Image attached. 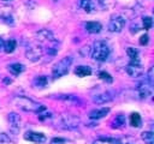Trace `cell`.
<instances>
[{"label": "cell", "mask_w": 154, "mask_h": 144, "mask_svg": "<svg viewBox=\"0 0 154 144\" xmlns=\"http://www.w3.org/2000/svg\"><path fill=\"white\" fill-rule=\"evenodd\" d=\"M12 103H13V106H16L17 108H19L24 112H35V113H37L45 107L43 104H40V103H37V102H35L31 98H28L25 96L13 97Z\"/></svg>", "instance_id": "obj_1"}, {"label": "cell", "mask_w": 154, "mask_h": 144, "mask_svg": "<svg viewBox=\"0 0 154 144\" xmlns=\"http://www.w3.org/2000/svg\"><path fill=\"white\" fill-rule=\"evenodd\" d=\"M109 55V47L105 41H95L91 48V56L96 61H105Z\"/></svg>", "instance_id": "obj_2"}, {"label": "cell", "mask_w": 154, "mask_h": 144, "mask_svg": "<svg viewBox=\"0 0 154 144\" xmlns=\"http://www.w3.org/2000/svg\"><path fill=\"white\" fill-rule=\"evenodd\" d=\"M72 64V58L71 56H65L63 59H60L54 66H53V70H52V76L54 79L57 78H60L63 76H65L67 72H69V68Z\"/></svg>", "instance_id": "obj_3"}, {"label": "cell", "mask_w": 154, "mask_h": 144, "mask_svg": "<svg viewBox=\"0 0 154 144\" xmlns=\"http://www.w3.org/2000/svg\"><path fill=\"white\" fill-rule=\"evenodd\" d=\"M126 73L130 77H140L143 73V67L140 62V59L136 60H130V62L126 66Z\"/></svg>", "instance_id": "obj_4"}, {"label": "cell", "mask_w": 154, "mask_h": 144, "mask_svg": "<svg viewBox=\"0 0 154 144\" xmlns=\"http://www.w3.org/2000/svg\"><path fill=\"white\" fill-rule=\"evenodd\" d=\"M125 26V18L122 16L113 17L108 23V30L111 32H120Z\"/></svg>", "instance_id": "obj_5"}, {"label": "cell", "mask_w": 154, "mask_h": 144, "mask_svg": "<svg viewBox=\"0 0 154 144\" xmlns=\"http://www.w3.org/2000/svg\"><path fill=\"white\" fill-rule=\"evenodd\" d=\"M137 91H138L140 97L146 100V98L150 97V96H152V94H153V84H152V83H149V82L144 78V80H143V82H141V83L138 84Z\"/></svg>", "instance_id": "obj_6"}, {"label": "cell", "mask_w": 154, "mask_h": 144, "mask_svg": "<svg viewBox=\"0 0 154 144\" xmlns=\"http://www.w3.org/2000/svg\"><path fill=\"white\" fill-rule=\"evenodd\" d=\"M60 121L61 124L64 125L65 128H76L79 126V118H77L76 115H72V114H64L61 115L60 118Z\"/></svg>", "instance_id": "obj_7"}, {"label": "cell", "mask_w": 154, "mask_h": 144, "mask_svg": "<svg viewBox=\"0 0 154 144\" xmlns=\"http://www.w3.org/2000/svg\"><path fill=\"white\" fill-rule=\"evenodd\" d=\"M24 139L29 140V142H32V143H36V144H42L46 142V136L41 132H35V131H28L25 132L24 134Z\"/></svg>", "instance_id": "obj_8"}, {"label": "cell", "mask_w": 154, "mask_h": 144, "mask_svg": "<svg viewBox=\"0 0 154 144\" xmlns=\"http://www.w3.org/2000/svg\"><path fill=\"white\" fill-rule=\"evenodd\" d=\"M8 124H10V127L12 131L14 132H18L22 127V119L18 114L16 113H10L8 114Z\"/></svg>", "instance_id": "obj_9"}, {"label": "cell", "mask_w": 154, "mask_h": 144, "mask_svg": "<svg viewBox=\"0 0 154 144\" xmlns=\"http://www.w3.org/2000/svg\"><path fill=\"white\" fill-rule=\"evenodd\" d=\"M25 55H26V58H28L29 60H31V61H37V60H40L41 56H42V49H41L40 47H37V46L30 47V48L26 49Z\"/></svg>", "instance_id": "obj_10"}, {"label": "cell", "mask_w": 154, "mask_h": 144, "mask_svg": "<svg viewBox=\"0 0 154 144\" xmlns=\"http://www.w3.org/2000/svg\"><path fill=\"white\" fill-rule=\"evenodd\" d=\"M113 98L112 94L108 92V91H105V92H101V94H97L93 97V102L96 103V104H103L106 102H109Z\"/></svg>", "instance_id": "obj_11"}, {"label": "cell", "mask_w": 154, "mask_h": 144, "mask_svg": "<svg viewBox=\"0 0 154 144\" xmlns=\"http://www.w3.org/2000/svg\"><path fill=\"white\" fill-rule=\"evenodd\" d=\"M109 113V108L108 107H103V108H97V109H94L89 113V118L91 120H97V119H101L103 116H106L107 114Z\"/></svg>", "instance_id": "obj_12"}, {"label": "cell", "mask_w": 154, "mask_h": 144, "mask_svg": "<svg viewBox=\"0 0 154 144\" xmlns=\"http://www.w3.org/2000/svg\"><path fill=\"white\" fill-rule=\"evenodd\" d=\"M84 28L89 34H97L101 31L102 25L99 22H87L84 24Z\"/></svg>", "instance_id": "obj_13"}, {"label": "cell", "mask_w": 154, "mask_h": 144, "mask_svg": "<svg viewBox=\"0 0 154 144\" xmlns=\"http://www.w3.org/2000/svg\"><path fill=\"white\" fill-rule=\"evenodd\" d=\"M79 6L87 13H91V12H94L96 10V5H95L94 0H81L79 1Z\"/></svg>", "instance_id": "obj_14"}, {"label": "cell", "mask_w": 154, "mask_h": 144, "mask_svg": "<svg viewBox=\"0 0 154 144\" xmlns=\"http://www.w3.org/2000/svg\"><path fill=\"white\" fill-rule=\"evenodd\" d=\"M75 74L77 76V77H81V78H83V77H87V76H90L91 74V70H90V67H88V66H77L76 68H75Z\"/></svg>", "instance_id": "obj_15"}, {"label": "cell", "mask_w": 154, "mask_h": 144, "mask_svg": "<svg viewBox=\"0 0 154 144\" xmlns=\"http://www.w3.org/2000/svg\"><path fill=\"white\" fill-rule=\"evenodd\" d=\"M125 122H126L125 116H124L123 114H118V115L112 120V127H113V128H122V127L125 126Z\"/></svg>", "instance_id": "obj_16"}, {"label": "cell", "mask_w": 154, "mask_h": 144, "mask_svg": "<svg viewBox=\"0 0 154 144\" xmlns=\"http://www.w3.org/2000/svg\"><path fill=\"white\" fill-rule=\"evenodd\" d=\"M8 71L14 74V76H18L19 73H22L24 71V65L23 64H19V62H14V64H11L8 65Z\"/></svg>", "instance_id": "obj_17"}, {"label": "cell", "mask_w": 154, "mask_h": 144, "mask_svg": "<svg viewBox=\"0 0 154 144\" xmlns=\"http://www.w3.org/2000/svg\"><path fill=\"white\" fill-rule=\"evenodd\" d=\"M47 84H48V79L46 76H38L34 79V85L38 89H43Z\"/></svg>", "instance_id": "obj_18"}, {"label": "cell", "mask_w": 154, "mask_h": 144, "mask_svg": "<svg viewBox=\"0 0 154 144\" xmlns=\"http://www.w3.org/2000/svg\"><path fill=\"white\" fill-rule=\"evenodd\" d=\"M141 122H142V120H141V116L138 113H132L130 115V125L132 127H140Z\"/></svg>", "instance_id": "obj_19"}, {"label": "cell", "mask_w": 154, "mask_h": 144, "mask_svg": "<svg viewBox=\"0 0 154 144\" xmlns=\"http://www.w3.org/2000/svg\"><path fill=\"white\" fill-rule=\"evenodd\" d=\"M16 46H17L16 40L11 38V40H8V41L5 42V44H4V50H5L6 53H12V52L16 49Z\"/></svg>", "instance_id": "obj_20"}, {"label": "cell", "mask_w": 154, "mask_h": 144, "mask_svg": "<svg viewBox=\"0 0 154 144\" xmlns=\"http://www.w3.org/2000/svg\"><path fill=\"white\" fill-rule=\"evenodd\" d=\"M142 139L144 140L146 144H154V133L152 131H146L141 134Z\"/></svg>", "instance_id": "obj_21"}, {"label": "cell", "mask_w": 154, "mask_h": 144, "mask_svg": "<svg viewBox=\"0 0 154 144\" xmlns=\"http://www.w3.org/2000/svg\"><path fill=\"white\" fill-rule=\"evenodd\" d=\"M93 144H118V139H114V138H100V139H96Z\"/></svg>", "instance_id": "obj_22"}, {"label": "cell", "mask_w": 154, "mask_h": 144, "mask_svg": "<svg viewBox=\"0 0 154 144\" xmlns=\"http://www.w3.org/2000/svg\"><path fill=\"white\" fill-rule=\"evenodd\" d=\"M126 53H128V55H129L130 60L140 59V58H138V50H137V49H135V48H132V47H129V48L126 49Z\"/></svg>", "instance_id": "obj_23"}, {"label": "cell", "mask_w": 154, "mask_h": 144, "mask_svg": "<svg viewBox=\"0 0 154 144\" xmlns=\"http://www.w3.org/2000/svg\"><path fill=\"white\" fill-rule=\"evenodd\" d=\"M99 77L102 79V80H105V82H107V83H112V77H111V74L109 73H107L106 71H101L100 73H99Z\"/></svg>", "instance_id": "obj_24"}, {"label": "cell", "mask_w": 154, "mask_h": 144, "mask_svg": "<svg viewBox=\"0 0 154 144\" xmlns=\"http://www.w3.org/2000/svg\"><path fill=\"white\" fill-rule=\"evenodd\" d=\"M152 24H153V20H152L150 17H144L143 18V29H146V30L150 29L152 28Z\"/></svg>", "instance_id": "obj_25"}, {"label": "cell", "mask_w": 154, "mask_h": 144, "mask_svg": "<svg viewBox=\"0 0 154 144\" xmlns=\"http://www.w3.org/2000/svg\"><path fill=\"white\" fill-rule=\"evenodd\" d=\"M0 144H11V138L6 133H0Z\"/></svg>", "instance_id": "obj_26"}, {"label": "cell", "mask_w": 154, "mask_h": 144, "mask_svg": "<svg viewBox=\"0 0 154 144\" xmlns=\"http://www.w3.org/2000/svg\"><path fill=\"white\" fill-rule=\"evenodd\" d=\"M118 144H137V142L132 138H122L118 139Z\"/></svg>", "instance_id": "obj_27"}, {"label": "cell", "mask_w": 154, "mask_h": 144, "mask_svg": "<svg viewBox=\"0 0 154 144\" xmlns=\"http://www.w3.org/2000/svg\"><path fill=\"white\" fill-rule=\"evenodd\" d=\"M65 142H66V139L58 137V138H53V139L51 140V144H64Z\"/></svg>", "instance_id": "obj_28"}, {"label": "cell", "mask_w": 154, "mask_h": 144, "mask_svg": "<svg viewBox=\"0 0 154 144\" xmlns=\"http://www.w3.org/2000/svg\"><path fill=\"white\" fill-rule=\"evenodd\" d=\"M146 79H147L149 83L153 84V67H150V68L148 70V73H147V76H146Z\"/></svg>", "instance_id": "obj_29"}, {"label": "cell", "mask_w": 154, "mask_h": 144, "mask_svg": "<svg viewBox=\"0 0 154 144\" xmlns=\"http://www.w3.org/2000/svg\"><path fill=\"white\" fill-rule=\"evenodd\" d=\"M148 38H149L148 35H143V36H141V38H140V44L146 46V44L148 43Z\"/></svg>", "instance_id": "obj_30"}, {"label": "cell", "mask_w": 154, "mask_h": 144, "mask_svg": "<svg viewBox=\"0 0 154 144\" xmlns=\"http://www.w3.org/2000/svg\"><path fill=\"white\" fill-rule=\"evenodd\" d=\"M4 44H5L4 40H2V38H0V49H4Z\"/></svg>", "instance_id": "obj_31"}, {"label": "cell", "mask_w": 154, "mask_h": 144, "mask_svg": "<svg viewBox=\"0 0 154 144\" xmlns=\"http://www.w3.org/2000/svg\"><path fill=\"white\" fill-rule=\"evenodd\" d=\"M2 1H10V0H2Z\"/></svg>", "instance_id": "obj_32"}]
</instances>
